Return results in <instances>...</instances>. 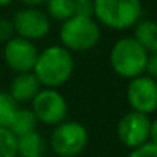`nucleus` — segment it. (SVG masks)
<instances>
[{
	"instance_id": "8",
	"label": "nucleus",
	"mask_w": 157,
	"mask_h": 157,
	"mask_svg": "<svg viewBox=\"0 0 157 157\" xmlns=\"http://www.w3.org/2000/svg\"><path fill=\"white\" fill-rule=\"evenodd\" d=\"M127 99L133 110L150 114L157 108V81L150 75H139L130 79Z\"/></svg>"
},
{
	"instance_id": "20",
	"label": "nucleus",
	"mask_w": 157,
	"mask_h": 157,
	"mask_svg": "<svg viewBox=\"0 0 157 157\" xmlns=\"http://www.w3.org/2000/svg\"><path fill=\"white\" fill-rule=\"evenodd\" d=\"M11 37H14L12 21L5 17H0V43H6Z\"/></svg>"
},
{
	"instance_id": "7",
	"label": "nucleus",
	"mask_w": 157,
	"mask_h": 157,
	"mask_svg": "<svg viewBox=\"0 0 157 157\" xmlns=\"http://www.w3.org/2000/svg\"><path fill=\"white\" fill-rule=\"evenodd\" d=\"M11 21H12L14 34L31 41L46 37L51 31L49 15L44 11L38 9L37 6H26L17 11Z\"/></svg>"
},
{
	"instance_id": "1",
	"label": "nucleus",
	"mask_w": 157,
	"mask_h": 157,
	"mask_svg": "<svg viewBox=\"0 0 157 157\" xmlns=\"http://www.w3.org/2000/svg\"><path fill=\"white\" fill-rule=\"evenodd\" d=\"M75 70L72 52L64 46H49L38 53L32 72L41 86L58 89L66 84Z\"/></svg>"
},
{
	"instance_id": "11",
	"label": "nucleus",
	"mask_w": 157,
	"mask_h": 157,
	"mask_svg": "<svg viewBox=\"0 0 157 157\" xmlns=\"http://www.w3.org/2000/svg\"><path fill=\"white\" fill-rule=\"evenodd\" d=\"M41 90V84L37 79L34 72L17 73L9 87V95L17 102H28L35 98V95Z\"/></svg>"
},
{
	"instance_id": "18",
	"label": "nucleus",
	"mask_w": 157,
	"mask_h": 157,
	"mask_svg": "<svg viewBox=\"0 0 157 157\" xmlns=\"http://www.w3.org/2000/svg\"><path fill=\"white\" fill-rule=\"evenodd\" d=\"M128 157H157V144L147 140L136 148H131Z\"/></svg>"
},
{
	"instance_id": "9",
	"label": "nucleus",
	"mask_w": 157,
	"mask_h": 157,
	"mask_svg": "<svg viewBox=\"0 0 157 157\" xmlns=\"http://www.w3.org/2000/svg\"><path fill=\"white\" fill-rule=\"evenodd\" d=\"M150 122L151 119L145 113L136 110L125 113L117 124L119 140L128 148L139 147L150 139Z\"/></svg>"
},
{
	"instance_id": "13",
	"label": "nucleus",
	"mask_w": 157,
	"mask_h": 157,
	"mask_svg": "<svg viewBox=\"0 0 157 157\" xmlns=\"http://www.w3.org/2000/svg\"><path fill=\"white\" fill-rule=\"evenodd\" d=\"M136 41L148 53L157 52V23L153 20H139L134 26Z\"/></svg>"
},
{
	"instance_id": "4",
	"label": "nucleus",
	"mask_w": 157,
	"mask_h": 157,
	"mask_svg": "<svg viewBox=\"0 0 157 157\" xmlns=\"http://www.w3.org/2000/svg\"><path fill=\"white\" fill-rule=\"evenodd\" d=\"M148 52L136 41L134 37L119 38L110 51V66L116 75L133 79L147 70Z\"/></svg>"
},
{
	"instance_id": "23",
	"label": "nucleus",
	"mask_w": 157,
	"mask_h": 157,
	"mask_svg": "<svg viewBox=\"0 0 157 157\" xmlns=\"http://www.w3.org/2000/svg\"><path fill=\"white\" fill-rule=\"evenodd\" d=\"M21 3H25L26 6H40V5H43L46 0H20Z\"/></svg>"
},
{
	"instance_id": "24",
	"label": "nucleus",
	"mask_w": 157,
	"mask_h": 157,
	"mask_svg": "<svg viewBox=\"0 0 157 157\" xmlns=\"http://www.w3.org/2000/svg\"><path fill=\"white\" fill-rule=\"evenodd\" d=\"M11 3H12V0H0V6H8Z\"/></svg>"
},
{
	"instance_id": "6",
	"label": "nucleus",
	"mask_w": 157,
	"mask_h": 157,
	"mask_svg": "<svg viewBox=\"0 0 157 157\" xmlns=\"http://www.w3.org/2000/svg\"><path fill=\"white\" fill-rule=\"evenodd\" d=\"M37 117V121L46 124V125H56L63 121H66L69 107L64 96L56 90L44 87L41 89L35 98L32 99L31 108Z\"/></svg>"
},
{
	"instance_id": "15",
	"label": "nucleus",
	"mask_w": 157,
	"mask_h": 157,
	"mask_svg": "<svg viewBox=\"0 0 157 157\" xmlns=\"http://www.w3.org/2000/svg\"><path fill=\"white\" fill-rule=\"evenodd\" d=\"M46 14L53 20L64 21L75 14V0H46Z\"/></svg>"
},
{
	"instance_id": "22",
	"label": "nucleus",
	"mask_w": 157,
	"mask_h": 157,
	"mask_svg": "<svg viewBox=\"0 0 157 157\" xmlns=\"http://www.w3.org/2000/svg\"><path fill=\"white\" fill-rule=\"evenodd\" d=\"M148 140L157 144V119L150 122V139Z\"/></svg>"
},
{
	"instance_id": "12",
	"label": "nucleus",
	"mask_w": 157,
	"mask_h": 157,
	"mask_svg": "<svg viewBox=\"0 0 157 157\" xmlns=\"http://www.w3.org/2000/svg\"><path fill=\"white\" fill-rule=\"evenodd\" d=\"M44 154H46V140L37 130L17 137V156L44 157Z\"/></svg>"
},
{
	"instance_id": "19",
	"label": "nucleus",
	"mask_w": 157,
	"mask_h": 157,
	"mask_svg": "<svg viewBox=\"0 0 157 157\" xmlns=\"http://www.w3.org/2000/svg\"><path fill=\"white\" fill-rule=\"evenodd\" d=\"M95 0H75V14L93 17Z\"/></svg>"
},
{
	"instance_id": "16",
	"label": "nucleus",
	"mask_w": 157,
	"mask_h": 157,
	"mask_svg": "<svg viewBox=\"0 0 157 157\" xmlns=\"http://www.w3.org/2000/svg\"><path fill=\"white\" fill-rule=\"evenodd\" d=\"M18 110V102L9 95V92H0V127L8 128L14 114Z\"/></svg>"
},
{
	"instance_id": "17",
	"label": "nucleus",
	"mask_w": 157,
	"mask_h": 157,
	"mask_svg": "<svg viewBox=\"0 0 157 157\" xmlns=\"http://www.w3.org/2000/svg\"><path fill=\"white\" fill-rule=\"evenodd\" d=\"M0 157L17 156V136L9 128L0 127Z\"/></svg>"
},
{
	"instance_id": "3",
	"label": "nucleus",
	"mask_w": 157,
	"mask_h": 157,
	"mask_svg": "<svg viewBox=\"0 0 157 157\" xmlns=\"http://www.w3.org/2000/svg\"><path fill=\"white\" fill-rule=\"evenodd\" d=\"M93 17L108 29L125 31L142 17L140 0H95Z\"/></svg>"
},
{
	"instance_id": "14",
	"label": "nucleus",
	"mask_w": 157,
	"mask_h": 157,
	"mask_svg": "<svg viewBox=\"0 0 157 157\" xmlns=\"http://www.w3.org/2000/svg\"><path fill=\"white\" fill-rule=\"evenodd\" d=\"M37 124H38V121H37V117H35L32 110L18 108L8 128L18 137V136H23L26 133H31V131L37 130Z\"/></svg>"
},
{
	"instance_id": "10",
	"label": "nucleus",
	"mask_w": 157,
	"mask_h": 157,
	"mask_svg": "<svg viewBox=\"0 0 157 157\" xmlns=\"http://www.w3.org/2000/svg\"><path fill=\"white\" fill-rule=\"evenodd\" d=\"M3 56L6 64L15 73H23V72H32L38 52L31 40L17 35V37H11L5 43Z\"/></svg>"
},
{
	"instance_id": "2",
	"label": "nucleus",
	"mask_w": 157,
	"mask_h": 157,
	"mask_svg": "<svg viewBox=\"0 0 157 157\" xmlns=\"http://www.w3.org/2000/svg\"><path fill=\"white\" fill-rule=\"evenodd\" d=\"M59 38L63 46L70 52H87L99 43L101 28L95 17L73 14L63 21Z\"/></svg>"
},
{
	"instance_id": "5",
	"label": "nucleus",
	"mask_w": 157,
	"mask_h": 157,
	"mask_svg": "<svg viewBox=\"0 0 157 157\" xmlns=\"http://www.w3.org/2000/svg\"><path fill=\"white\" fill-rule=\"evenodd\" d=\"M89 142L87 128L75 121H63L55 125L51 134V148L59 157H76Z\"/></svg>"
},
{
	"instance_id": "21",
	"label": "nucleus",
	"mask_w": 157,
	"mask_h": 157,
	"mask_svg": "<svg viewBox=\"0 0 157 157\" xmlns=\"http://www.w3.org/2000/svg\"><path fill=\"white\" fill-rule=\"evenodd\" d=\"M145 73H148L151 78H154L157 81V52L148 53V61H147Z\"/></svg>"
}]
</instances>
